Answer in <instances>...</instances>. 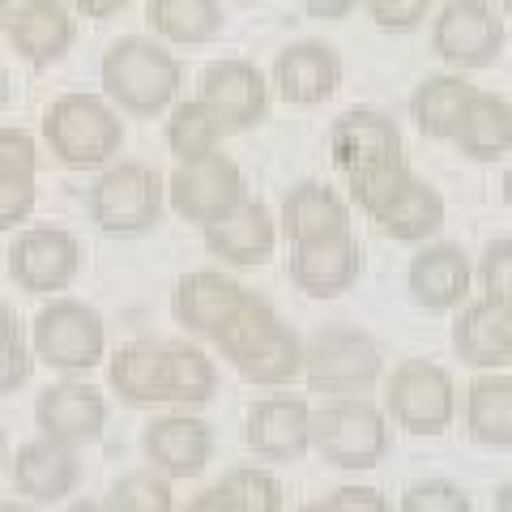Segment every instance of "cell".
Masks as SVG:
<instances>
[{
	"instance_id": "cell-32",
	"label": "cell",
	"mask_w": 512,
	"mask_h": 512,
	"mask_svg": "<svg viewBox=\"0 0 512 512\" xmlns=\"http://www.w3.org/2000/svg\"><path fill=\"white\" fill-rule=\"evenodd\" d=\"M150 26L171 43H210L222 30L218 0H150Z\"/></svg>"
},
{
	"instance_id": "cell-4",
	"label": "cell",
	"mask_w": 512,
	"mask_h": 512,
	"mask_svg": "<svg viewBox=\"0 0 512 512\" xmlns=\"http://www.w3.org/2000/svg\"><path fill=\"white\" fill-rule=\"evenodd\" d=\"M184 82V69L163 43L154 39H141V35H128L116 39L103 56V86L107 94L116 99L124 111L133 116H154L163 111L175 90Z\"/></svg>"
},
{
	"instance_id": "cell-7",
	"label": "cell",
	"mask_w": 512,
	"mask_h": 512,
	"mask_svg": "<svg viewBox=\"0 0 512 512\" xmlns=\"http://www.w3.org/2000/svg\"><path fill=\"white\" fill-rule=\"evenodd\" d=\"M35 355L56 367V372H90L94 363H103L107 350V329L103 316L82 299H52L39 308L35 329H30Z\"/></svg>"
},
{
	"instance_id": "cell-23",
	"label": "cell",
	"mask_w": 512,
	"mask_h": 512,
	"mask_svg": "<svg viewBox=\"0 0 512 512\" xmlns=\"http://www.w3.org/2000/svg\"><path fill=\"white\" fill-rule=\"evenodd\" d=\"M5 30L13 52L30 64H52L73 43V18L60 0H22L18 9H9Z\"/></svg>"
},
{
	"instance_id": "cell-40",
	"label": "cell",
	"mask_w": 512,
	"mask_h": 512,
	"mask_svg": "<svg viewBox=\"0 0 512 512\" xmlns=\"http://www.w3.org/2000/svg\"><path fill=\"white\" fill-rule=\"evenodd\" d=\"M184 512H244V508H239V504H235V500H231V495L222 491V487H210V491L192 495Z\"/></svg>"
},
{
	"instance_id": "cell-6",
	"label": "cell",
	"mask_w": 512,
	"mask_h": 512,
	"mask_svg": "<svg viewBox=\"0 0 512 512\" xmlns=\"http://www.w3.org/2000/svg\"><path fill=\"white\" fill-rule=\"evenodd\" d=\"M312 448L338 470H376L389 453L384 410L363 397H338L312 410Z\"/></svg>"
},
{
	"instance_id": "cell-2",
	"label": "cell",
	"mask_w": 512,
	"mask_h": 512,
	"mask_svg": "<svg viewBox=\"0 0 512 512\" xmlns=\"http://www.w3.org/2000/svg\"><path fill=\"white\" fill-rule=\"evenodd\" d=\"M111 389L128 406H205L218 389V367L201 346L137 338L111 359Z\"/></svg>"
},
{
	"instance_id": "cell-8",
	"label": "cell",
	"mask_w": 512,
	"mask_h": 512,
	"mask_svg": "<svg viewBox=\"0 0 512 512\" xmlns=\"http://www.w3.org/2000/svg\"><path fill=\"white\" fill-rule=\"evenodd\" d=\"M163 175L146 163L107 167L90 188V218L107 235H141L163 214Z\"/></svg>"
},
{
	"instance_id": "cell-5",
	"label": "cell",
	"mask_w": 512,
	"mask_h": 512,
	"mask_svg": "<svg viewBox=\"0 0 512 512\" xmlns=\"http://www.w3.org/2000/svg\"><path fill=\"white\" fill-rule=\"evenodd\" d=\"M43 137L64 167H103L124 141V124L99 94H60L43 116Z\"/></svg>"
},
{
	"instance_id": "cell-29",
	"label": "cell",
	"mask_w": 512,
	"mask_h": 512,
	"mask_svg": "<svg viewBox=\"0 0 512 512\" xmlns=\"http://www.w3.org/2000/svg\"><path fill=\"white\" fill-rule=\"evenodd\" d=\"M466 427L478 444L508 448L512 444V376L487 372L466 389Z\"/></svg>"
},
{
	"instance_id": "cell-47",
	"label": "cell",
	"mask_w": 512,
	"mask_h": 512,
	"mask_svg": "<svg viewBox=\"0 0 512 512\" xmlns=\"http://www.w3.org/2000/svg\"><path fill=\"white\" fill-rule=\"evenodd\" d=\"M504 201H508V210H512V167L504 171Z\"/></svg>"
},
{
	"instance_id": "cell-18",
	"label": "cell",
	"mask_w": 512,
	"mask_h": 512,
	"mask_svg": "<svg viewBox=\"0 0 512 512\" xmlns=\"http://www.w3.org/2000/svg\"><path fill=\"white\" fill-rule=\"evenodd\" d=\"M205 244H210L214 256H222V261H231V265H265L269 256H274L278 227L261 201L244 197L222 218L205 222Z\"/></svg>"
},
{
	"instance_id": "cell-44",
	"label": "cell",
	"mask_w": 512,
	"mask_h": 512,
	"mask_svg": "<svg viewBox=\"0 0 512 512\" xmlns=\"http://www.w3.org/2000/svg\"><path fill=\"white\" fill-rule=\"evenodd\" d=\"M0 512H39V508L26 500H0Z\"/></svg>"
},
{
	"instance_id": "cell-16",
	"label": "cell",
	"mask_w": 512,
	"mask_h": 512,
	"mask_svg": "<svg viewBox=\"0 0 512 512\" xmlns=\"http://www.w3.org/2000/svg\"><path fill=\"white\" fill-rule=\"evenodd\" d=\"M141 448L150 457V470L171 478H197L214 457V431L192 414H163L141 431Z\"/></svg>"
},
{
	"instance_id": "cell-19",
	"label": "cell",
	"mask_w": 512,
	"mask_h": 512,
	"mask_svg": "<svg viewBox=\"0 0 512 512\" xmlns=\"http://www.w3.org/2000/svg\"><path fill=\"white\" fill-rule=\"evenodd\" d=\"M274 77H278V90L286 103L295 107H316L325 103L333 90L342 82V60L329 43H316V39H303L291 43L286 52H278L274 64Z\"/></svg>"
},
{
	"instance_id": "cell-48",
	"label": "cell",
	"mask_w": 512,
	"mask_h": 512,
	"mask_svg": "<svg viewBox=\"0 0 512 512\" xmlns=\"http://www.w3.org/2000/svg\"><path fill=\"white\" fill-rule=\"evenodd\" d=\"M5 461H9V444H5V431H0V470H5Z\"/></svg>"
},
{
	"instance_id": "cell-14",
	"label": "cell",
	"mask_w": 512,
	"mask_h": 512,
	"mask_svg": "<svg viewBox=\"0 0 512 512\" xmlns=\"http://www.w3.org/2000/svg\"><path fill=\"white\" fill-rule=\"evenodd\" d=\"M35 423L47 440L82 448L94 444L107 427V402L99 389H90L82 380H64V384H47L35 402Z\"/></svg>"
},
{
	"instance_id": "cell-33",
	"label": "cell",
	"mask_w": 512,
	"mask_h": 512,
	"mask_svg": "<svg viewBox=\"0 0 512 512\" xmlns=\"http://www.w3.org/2000/svg\"><path fill=\"white\" fill-rule=\"evenodd\" d=\"M103 512H175L171 483L154 470H128L116 478L103 500Z\"/></svg>"
},
{
	"instance_id": "cell-51",
	"label": "cell",
	"mask_w": 512,
	"mask_h": 512,
	"mask_svg": "<svg viewBox=\"0 0 512 512\" xmlns=\"http://www.w3.org/2000/svg\"><path fill=\"white\" fill-rule=\"evenodd\" d=\"M504 13H508V18H512V0H504Z\"/></svg>"
},
{
	"instance_id": "cell-24",
	"label": "cell",
	"mask_w": 512,
	"mask_h": 512,
	"mask_svg": "<svg viewBox=\"0 0 512 512\" xmlns=\"http://www.w3.org/2000/svg\"><path fill=\"white\" fill-rule=\"evenodd\" d=\"M406 282H410L414 299H419L423 308H431V312L461 308L466 295H470V261H466V252L453 248V244L423 248L410 261Z\"/></svg>"
},
{
	"instance_id": "cell-52",
	"label": "cell",
	"mask_w": 512,
	"mask_h": 512,
	"mask_svg": "<svg viewBox=\"0 0 512 512\" xmlns=\"http://www.w3.org/2000/svg\"><path fill=\"white\" fill-rule=\"evenodd\" d=\"M508 363H512V350H508Z\"/></svg>"
},
{
	"instance_id": "cell-11",
	"label": "cell",
	"mask_w": 512,
	"mask_h": 512,
	"mask_svg": "<svg viewBox=\"0 0 512 512\" xmlns=\"http://www.w3.org/2000/svg\"><path fill=\"white\" fill-rule=\"evenodd\" d=\"M167 197L175 205V214L188 218V222H214L248 197L244 192V171L222 150L210 154H197V158H184L180 167L171 171L167 180Z\"/></svg>"
},
{
	"instance_id": "cell-1",
	"label": "cell",
	"mask_w": 512,
	"mask_h": 512,
	"mask_svg": "<svg viewBox=\"0 0 512 512\" xmlns=\"http://www.w3.org/2000/svg\"><path fill=\"white\" fill-rule=\"evenodd\" d=\"M175 316L188 333L210 338L248 384H291L303 376V342L295 338V329L261 295L214 269L180 278Z\"/></svg>"
},
{
	"instance_id": "cell-20",
	"label": "cell",
	"mask_w": 512,
	"mask_h": 512,
	"mask_svg": "<svg viewBox=\"0 0 512 512\" xmlns=\"http://www.w3.org/2000/svg\"><path fill=\"white\" fill-rule=\"evenodd\" d=\"M291 278L299 291H308L312 299H333L342 295L350 282L359 278V244L355 235H329L316 244H299L291 256Z\"/></svg>"
},
{
	"instance_id": "cell-12",
	"label": "cell",
	"mask_w": 512,
	"mask_h": 512,
	"mask_svg": "<svg viewBox=\"0 0 512 512\" xmlns=\"http://www.w3.org/2000/svg\"><path fill=\"white\" fill-rule=\"evenodd\" d=\"M77 265H82V244L64 227H30L9 248V274L30 295L64 291L77 278Z\"/></svg>"
},
{
	"instance_id": "cell-28",
	"label": "cell",
	"mask_w": 512,
	"mask_h": 512,
	"mask_svg": "<svg viewBox=\"0 0 512 512\" xmlns=\"http://www.w3.org/2000/svg\"><path fill=\"white\" fill-rule=\"evenodd\" d=\"M453 141L461 146V154L478 158V163L504 158L512 150V107L500 99V94L474 90L457 116Z\"/></svg>"
},
{
	"instance_id": "cell-41",
	"label": "cell",
	"mask_w": 512,
	"mask_h": 512,
	"mask_svg": "<svg viewBox=\"0 0 512 512\" xmlns=\"http://www.w3.org/2000/svg\"><path fill=\"white\" fill-rule=\"evenodd\" d=\"M303 9L312 13V18H325V22H333V18H346L350 9L359 5V0H299Z\"/></svg>"
},
{
	"instance_id": "cell-38",
	"label": "cell",
	"mask_w": 512,
	"mask_h": 512,
	"mask_svg": "<svg viewBox=\"0 0 512 512\" xmlns=\"http://www.w3.org/2000/svg\"><path fill=\"white\" fill-rule=\"evenodd\" d=\"M367 13L376 18V26L384 30H410L427 18L431 0H363Z\"/></svg>"
},
{
	"instance_id": "cell-35",
	"label": "cell",
	"mask_w": 512,
	"mask_h": 512,
	"mask_svg": "<svg viewBox=\"0 0 512 512\" xmlns=\"http://www.w3.org/2000/svg\"><path fill=\"white\" fill-rule=\"evenodd\" d=\"M26 376H30V350L22 338V325L9 303L0 299V397L22 389Z\"/></svg>"
},
{
	"instance_id": "cell-15",
	"label": "cell",
	"mask_w": 512,
	"mask_h": 512,
	"mask_svg": "<svg viewBox=\"0 0 512 512\" xmlns=\"http://www.w3.org/2000/svg\"><path fill=\"white\" fill-rule=\"evenodd\" d=\"M9 478L13 491L26 495V504H64L82 483V461L77 448L39 436L18 448V457L9 461Z\"/></svg>"
},
{
	"instance_id": "cell-26",
	"label": "cell",
	"mask_w": 512,
	"mask_h": 512,
	"mask_svg": "<svg viewBox=\"0 0 512 512\" xmlns=\"http://www.w3.org/2000/svg\"><path fill=\"white\" fill-rule=\"evenodd\" d=\"M282 231H286V239H291L295 248L299 244H316V239L350 231V210L329 184L303 180L299 188L286 192V201H282Z\"/></svg>"
},
{
	"instance_id": "cell-13",
	"label": "cell",
	"mask_w": 512,
	"mask_h": 512,
	"mask_svg": "<svg viewBox=\"0 0 512 512\" xmlns=\"http://www.w3.org/2000/svg\"><path fill=\"white\" fill-rule=\"evenodd\" d=\"M504 26L483 0H448L431 26V47L457 69H487L500 56Z\"/></svg>"
},
{
	"instance_id": "cell-31",
	"label": "cell",
	"mask_w": 512,
	"mask_h": 512,
	"mask_svg": "<svg viewBox=\"0 0 512 512\" xmlns=\"http://www.w3.org/2000/svg\"><path fill=\"white\" fill-rule=\"evenodd\" d=\"M235 133V124L222 116L218 107H210L205 99H188L171 111V120H167V146L180 154V163L184 158H197V154H210L218 150V141L222 137H231Z\"/></svg>"
},
{
	"instance_id": "cell-50",
	"label": "cell",
	"mask_w": 512,
	"mask_h": 512,
	"mask_svg": "<svg viewBox=\"0 0 512 512\" xmlns=\"http://www.w3.org/2000/svg\"><path fill=\"white\" fill-rule=\"evenodd\" d=\"M295 512H325V508H320V504H303V508H295Z\"/></svg>"
},
{
	"instance_id": "cell-43",
	"label": "cell",
	"mask_w": 512,
	"mask_h": 512,
	"mask_svg": "<svg viewBox=\"0 0 512 512\" xmlns=\"http://www.w3.org/2000/svg\"><path fill=\"white\" fill-rule=\"evenodd\" d=\"M495 512H512V478L500 491H495Z\"/></svg>"
},
{
	"instance_id": "cell-17",
	"label": "cell",
	"mask_w": 512,
	"mask_h": 512,
	"mask_svg": "<svg viewBox=\"0 0 512 512\" xmlns=\"http://www.w3.org/2000/svg\"><path fill=\"white\" fill-rule=\"evenodd\" d=\"M248 448L265 461H299L312 448V410L303 397L278 393L248 410Z\"/></svg>"
},
{
	"instance_id": "cell-45",
	"label": "cell",
	"mask_w": 512,
	"mask_h": 512,
	"mask_svg": "<svg viewBox=\"0 0 512 512\" xmlns=\"http://www.w3.org/2000/svg\"><path fill=\"white\" fill-rule=\"evenodd\" d=\"M64 512H103V504H99V500H73Z\"/></svg>"
},
{
	"instance_id": "cell-25",
	"label": "cell",
	"mask_w": 512,
	"mask_h": 512,
	"mask_svg": "<svg viewBox=\"0 0 512 512\" xmlns=\"http://www.w3.org/2000/svg\"><path fill=\"white\" fill-rule=\"evenodd\" d=\"M372 218L380 222L384 235L402 239V244H419V239L444 227V197L431 184H423L419 175H406L372 210Z\"/></svg>"
},
{
	"instance_id": "cell-10",
	"label": "cell",
	"mask_w": 512,
	"mask_h": 512,
	"mask_svg": "<svg viewBox=\"0 0 512 512\" xmlns=\"http://www.w3.org/2000/svg\"><path fill=\"white\" fill-rule=\"evenodd\" d=\"M380 350L359 329H325L303 346V380L312 393H359L380 376Z\"/></svg>"
},
{
	"instance_id": "cell-37",
	"label": "cell",
	"mask_w": 512,
	"mask_h": 512,
	"mask_svg": "<svg viewBox=\"0 0 512 512\" xmlns=\"http://www.w3.org/2000/svg\"><path fill=\"white\" fill-rule=\"evenodd\" d=\"M478 278H483L487 299L512 308V235L491 239L483 252V265H478Z\"/></svg>"
},
{
	"instance_id": "cell-30",
	"label": "cell",
	"mask_w": 512,
	"mask_h": 512,
	"mask_svg": "<svg viewBox=\"0 0 512 512\" xmlns=\"http://www.w3.org/2000/svg\"><path fill=\"white\" fill-rule=\"evenodd\" d=\"M470 94H474V86L461 82L457 73H431L427 82H419V90H414V99H410L414 124L436 141L453 137L457 116H461V107H466Z\"/></svg>"
},
{
	"instance_id": "cell-21",
	"label": "cell",
	"mask_w": 512,
	"mask_h": 512,
	"mask_svg": "<svg viewBox=\"0 0 512 512\" xmlns=\"http://www.w3.org/2000/svg\"><path fill=\"white\" fill-rule=\"evenodd\" d=\"M453 346L470 367L500 372L512 350V308H504V303H495L487 295L466 303L453 325Z\"/></svg>"
},
{
	"instance_id": "cell-34",
	"label": "cell",
	"mask_w": 512,
	"mask_h": 512,
	"mask_svg": "<svg viewBox=\"0 0 512 512\" xmlns=\"http://www.w3.org/2000/svg\"><path fill=\"white\" fill-rule=\"evenodd\" d=\"M222 491L244 512H282V483L261 466H239L222 474Z\"/></svg>"
},
{
	"instance_id": "cell-49",
	"label": "cell",
	"mask_w": 512,
	"mask_h": 512,
	"mask_svg": "<svg viewBox=\"0 0 512 512\" xmlns=\"http://www.w3.org/2000/svg\"><path fill=\"white\" fill-rule=\"evenodd\" d=\"M9 26V0H0V30Z\"/></svg>"
},
{
	"instance_id": "cell-36",
	"label": "cell",
	"mask_w": 512,
	"mask_h": 512,
	"mask_svg": "<svg viewBox=\"0 0 512 512\" xmlns=\"http://www.w3.org/2000/svg\"><path fill=\"white\" fill-rule=\"evenodd\" d=\"M397 512H474V508H470V495L457 483H448V478H427V483L406 487Z\"/></svg>"
},
{
	"instance_id": "cell-42",
	"label": "cell",
	"mask_w": 512,
	"mask_h": 512,
	"mask_svg": "<svg viewBox=\"0 0 512 512\" xmlns=\"http://www.w3.org/2000/svg\"><path fill=\"white\" fill-rule=\"evenodd\" d=\"M82 13H90V18H107V13H116L120 5H128V0H73Z\"/></svg>"
},
{
	"instance_id": "cell-3",
	"label": "cell",
	"mask_w": 512,
	"mask_h": 512,
	"mask_svg": "<svg viewBox=\"0 0 512 512\" xmlns=\"http://www.w3.org/2000/svg\"><path fill=\"white\" fill-rule=\"evenodd\" d=\"M329 150H333V163L346 171L350 192H355V201L367 214L410 175L406 158H402V133H397V124L372 107H355L333 120Z\"/></svg>"
},
{
	"instance_id": "cell-46",
	"label": "cell",
	"mask_w": 512,
	"mask_h": 512,
	"mask_svg": "<svg viewBox=\"0 0 512 512\" xmlns=\"http://www.w3.org/2000/svg\"><path fill=\"white\" fill-rule=\"evenodd\" d=\"M9 103V73H5V64H0V107Z\"/></svg>"
},
{
	"instance_id": "cell-9",
	"label": "cell",
	"mask_w": 512,
	"mask_h": 512,
	"mask_svg": "<svg viewBox=\"0 0 512 512\" xmlns=\"http://www.w3.org/2000/svg\"><path fill=\"white\" fill-rule=\"evenodd\" d=\"M384 406H389L397 427H406L410 436H440V431L453 427V414H457L453 376L440 363L406 359L393 367L389 389H384Z\"/></svg>"
},
{
	"instance_id": "cell-22",
	"label": "cell",
	"mask_w": 512,
	"mask_h": 512,
	"mask_svg": "<svg viewBox=\"0 0 512 512\" xmlns=\"http://www.w3.org/2000/svg\"><path fill=\"white\" fill-rule=\"evenodd\" d=\"M210 107H218L222 116H227L239 128H252L256 120L265 116V77L256 64L248 60H214L210 69L201 73V94Z\"/></svg>"
},
{
	"instance_id": "cell-27",
	"label": "cell",
	"mask_w": 512,
	"mask_h": 512,
	"mask_svg": "<svg viewBox=\"0 0 512 512\" xmlns=\"http://www.w3.org/2000/svg\"><path fill=\"white\" fill-rule=\"evenodd\" d=\"M39 154L22 128H0V231L18 227L35 210Z\"/></svg>"
},
{
	"instance_id": "cell-39",
	"label": "cell",
	"mask_w": 512,
	"mask_h": 512,
	"mask_svg": "<svg viewBox=\"0 0 512 512\" xmlns=\"http://www.w3.org/2000/svg\"><path fill=\"white\" fill-rule=\"evenodd\" d=\"M320 508L325 512H393L376 487H338L320 500Z\"/></svg>"
}]
</instances>
